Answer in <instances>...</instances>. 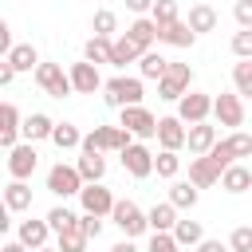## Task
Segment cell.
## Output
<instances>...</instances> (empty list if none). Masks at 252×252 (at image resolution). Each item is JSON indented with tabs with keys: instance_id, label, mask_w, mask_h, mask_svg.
Listing matches in <instances>:
<instances>
[{
	"instance_id": "39",
	"label": "cell",
	"mask_w": 252,
	"mask_h": 252,
	"mask_svg": "<svg viewBox=\"0 0 252 252\" xmlns=\"http://www.w3.org/2000/svg\"><path fill=\"white\" fill-rule=\"evenodd\" d=\"M150 20H154L158 28H169V24H177V20H181V8H177V0H158V4H154V12H150Z\"/></svg>"
},
{
	"instance_id": "17",
	"label": "cell",
	"mask_w": 252,
	"mask_h": 252,
	"mask_svg": "<svg viewBox=\"0 0 252 252\" xmlns=\"http://www.w3.org/2000/svg\"><path fill=\"white\" fill-rule=\"evenodd\" d=\"M220 177H224V169H220V165H217V161H213L209 154H205V158H193V161H189V181H193L197 189H209V185H217Z\"/></svg>"
},
{
	"instance_id": "40",
	"label": "cell",
	"mask_w": 252,
	"mask_h": 252,
	"mask_svg": "<svg viewBox=\"0 0 252 252\" xmlns=\"http://www.w3.org/2000/svg\"><path fill=\"white\" fill-rule=\"evenodd\" d=\"M91 32H94V35L114 39V32H118V16H114L110 8H98V12H94V20H91Z\"/></svg>"
},
{
	"instance_id": "23",
	"label": "cell",
	"mask_w": 252,
	"mask_h": 252,
	"mask_svg": "<svg viewBox=\"0 0 252 252\" xmlns=\"http://www.w3.org/2000/svg\"><path fill=\"white\" fill-rule=\"evenodd\" d=\"M158 43H169V47H193V43H197V32H193L185 20H177V24H169V28L158 32Z\"/></svg>"
},
{
	"instance_id": "10",
	"label": "cell",
	"mask_w": 252,
	"mask_h": 252,
	"mask_svg": "<svg viewBox=\"0 0 252 252\" xmlns=\"http://www.w3.org/2000/svg\"><path fill=\"white\" fill-rule=\"evenodd\" d=\"M213 118H217L220 126H228V130L244 126V98H240L236 91H220V94L213 98Z\"/></svg>"
},
{
	"instance_id": "50",
	"label": "cell",
	"mask_w": 252,
	"mask_h": 252,
	"mask_svg": "<svg viewBox=\"0 0 252 252\" xmlns=\"http://www.w3.org/2000/svg\"><path fill=\"white\" fill-rule=\"evenodd\" d=\"M110 252H138V244H134V240H118Z\"/></svg>"
},
{
	"instance_id": "9",
	"label": "cell",
	"mask_w": 252,
	"mask_h": 252,
	"mask_svg": "<svg viewBox=\"0 0 252 252\" xmlns=\"http://www.w3.org/2000/svg\"><path fill=\"white\" fill-rule=\"evenodd\" d=\"M79 205H83V213H87V217H110V213H114V205H118V197H114L102 181H94V185H83Z\"/></svg>"
},
{
	"instance_id": "41",
	"label": "cell",
	"mask_w": 252,
	"mask_h": 252,
	"mask_svg": "<svg viewBox=\"0 0 252 252\" xmlns=\"http://www.w3.org/2000/svg\"><path fill=\"white\" fill-rule=\"evenodd\" d=\"M228 248L232 252H252V224H236L232 236H228Z\"/></svg>"
},
{
	"instance_id": "49",
	"label": "cell",
	"mask_w": 252,
	"mask_h": 252,
	"mask_svg": "<svg viewBox=\"0 0 252 252\" xmlns=\"http://www.w3.org/2000/svg\"><path fill=\"white\" fill-rule=\"evenodd\" d=\"M0 252H32V248H28V244H20V240H4V248H0Z\"/></svg>"
},
{
	"instance_id": "16",
	"label": "cell",
	"mask_w": 252,
	"mask_h": 252,
	"mask_svg": "<svg viewBox=\"0 0 252 252\" xmlns=\"http://www.w3.org/2000/svg\"><path fill=\"white\" fill-rule=\"evenodd\" d=\"M20 130H24V118H20L16 102H4V106H0V146H4V150H16L20 138H24Z\"/></svg>"
},
{
	"instance_id": "4",
	"label": "cell",
	"mask_w": 252,
	"mask_h": 252,
	"mask_svg": "<svg viewBox=\"0 0 252 252\" xmlns=\"http://www.w3.org/2000/svg\"><path fill=\"white\" fill-rule=\"evenodd\" d=\"M189 91H193V67L169 59V71H165V79L158 83V98H165V102H181Z\"/></svg>"
},
{
	"instance_id": "18",
	"label": "cell",
	"mask_w": 252,
	"mask_h": 252,
	"mask_svg": "<svg viewBox=\"0 0 252 252\" xmlns=\"http://www.w3.org/2000/svg\"><path fill=\"white\" fill-rule=\"evenodd\" d=\"M47 236H51V224L47 220H20V228H16V240L28 244L32 252L47 248Z\"/></svg>"
},
{
	"instance_id": "22",
	"label": "cell",
	"mask_w": 252,
	"mask_h": 252,
	"mask_svg": "<svg viewBox=\"0 0 252 252\" xmlns=\"http://www.w3.org/2000/svg\"><path fill=\"white\" fill-rule=\"evenodd\" d=\"M185 24L197 32V35H205V32H217V8L213 4H189V16H185Z\"/></svg>"
},
{
	"instance_id": "30",
	"label": "cell",
	"mask_w": 252,
	"mask_h": 252,
	"mask_svg": "<svg viewBox=\"0 0 252 252\" xmlns=\"http://www.w3.org/2000/svg\"><path fill=\"white\" fill-rule=\"evenodd\" d=\"M110 51H114V39H106V35H91L87 43H83V59L87 63H110Z\"/></svg>"
},
{
	"instance_id": "14",
	"label": "cell",
	"mask_w": 252,
	"mask_h": 252,
	"mask_svg": "<svg viewBox=\"0 0 252 252\" xmlns=\"http://www.w3.org/2000/svg\"><path fill=\"white\" fill-rule=\"evenodd\" d=\"M185 142H189V126L177 114L158 118V146L161 150H185Z\"/></svg>"
},
{
	"instance_id": "34",
	"label": "cell",
	"mask_w": 252,
	"mask_h": 252,
	"mask_svg": "<svg viewBox=\"0 0 252 252\" xmlns=\"http://www.w3.org/2000/svg\"><path fill=\"white\" fill-rule=\"evenodd\" d=\"M173 240H177L181 248H197V244L205 240V224H201V220H177Z\"/></svg>"
},
{
	"instance_id": "7",
	"label": "cell",
	"mask_w": 252,
	"mask_h": 252,
	"mask_svg": "<svg viewBox=\"0 0 252 252\" xmlns=\"http://www.w3.org/2000/svg\"><path fill=\"white\" fill-rule=\"evenodd\" d=\"M110 220L118 224V232H122L126 240H134V236H142V232L150 228L146 209H138L134 201H118V205H114V213H110Z\"/></svg>"
},
{
	"instance_id": "13",
	"label": "cell",
	"mask_w": 252,
	"mask_h": 252,
	"mask_svg": "<svg viewBox=\"0 0 252 252\" xmlns=\"http://www.w3.org/2000/svg\"><path fill=\"white\" fill-rule=\"evenodd\" d=\"M122 169L134 177V181H146L154 173V150L146 142H134L130 150H122Z\"/></svg>"
},
{
	"instance_id": "5",
	"label": "cell",
	"mask_w": 252,
	"mask_h": 252,
	"mask_svg": "<svg viewBox=\"0 0 252 252\" xmlns=\"http://www.w3.org/2000/svg\"><path fill=\"white\" fill-rule=\"evenodd\" d=\"M83 173L75 169V165H63V161H55L51 169H47V193H55L59 201H67V197H79L83 193Z\"/></svg>"
},
{
	"instance_id": "24",
	"label": "cell",
	"mask_w": 252,
	"mask_h": 252,
	"mask_svg": "<svg viewBox=\"0 0 252 252\" xmlns=\"http://www.w3.org/2000/svg\"><path fill=\"white\" fill-rule=\"evenodd\" d=\"M4 209H8V213L32 209V185H28V181H8V185H4Z\"/></svg>"
},
{
	"instance_id": "12",
	"label": "cell",
	"mask_w": 252,
	"mask_h": 252,
	"mask_svg": "<svg viewBox=\"0 0 252 252\" xmlns=\"http://www.w3.org/2000/svg\"><path fill=\"white\" fill-rule=\"evenodd\" d=\"M35 169H39L35 142H20L16 150H8V173H12V181H28Z\"/></svg>"
},
{
	"instance_id": "45",
	"label": "cell",
	"mask_w": 252,
	"mask_h": 252,
	"mask_svg": "<svg viewBox=\"0 0 252 252\" xmlns=\"http://www.w3.org/2000/svg\"><path fill=\"white\" fill-rule=\"evenodd\" d=\"M79 224H83V232H87L91 240H94V236H102V217H87V213H83V217H79Z\"/></svg>"
},
{
	"instance_id": "1",
	"label": "cell",
	"mask_w": 252,
	"mask_h": 252,
	"mask_svg": "<svg viewBox=\"0 0 252 252\" xmlns=\"http://www.w3.org/2000/svg\"><path fill=\"white\" fill-rule=\"evenodd\" d=\"M106 94V106H114V110H126V106H142V98H146V79L142 75H114V79H106V87H102Z\"/></svg>"
},
{
	"instance_id": "35",
	"label": "cell",
	"mask_w": 252,
	"mask_h": 252,
	"mask_svg": "<svg viewBox=\"0 0 252 252\" xmlns=\"http://www.w3.org/2000/svg\"><path fill=\"white\" fill-rule=\"evenodd\" d=\"M154 173L165 177V181H173V177L181 173V158H177V150H158V154H154Z\"/></svg>"
},
{
	"instance_id": "29",
	"label": "cell",
	"mask_w": 252,
	"mask_h": 252,
	"mask_svg": "<svg viewBox=\"0 0 252 252\" xmlns=\"http://www.w3.org/2000/svg\"><path fill=\"white\" fill-rule=\"evenodd\" d=\"M75 169L83 173V181H87V185H94V181H102V177H106V158H102V154H79Z\"/></svg>"
},
{
	"instance_id": "25",
	"label": "cell",
	"mask_w": 252,
	"mask_h": 252,
	"mask_svg": "<svg viewBox=\"0 0 252 252\" xmlns=\"http://www.w3.org/2000/svg\"><path fill=\"white\" fill-rule=\"evenodd\" d=\"M220 189H224V193H248V189H252V169L240 165V161L228 165L224 177H220Z\"/></svg>"
},
{
	"instance_id": "32",
	"label": "cell",
	"mask_w": 252,
	"mask_h": 252,
	"mask_svg": "<svg viewBox=\"0 0 252 252\" xmlns=\"http://www.w3.org/2000/svg\"><path fill=\"white\" fill-rule=\"evenodd\" d=\"M165 71H169V59H165L161 51H146V55L138 59V75H142V79H158V83H161Z\"/></svg>"
},
{
	"instance_id": "37",
	"label": "cell",
	"mask_w": 252,
	"mask_h": 252,
	"mask_svg": "<svg viewBox=\"0 0 252 252\" xmlns=\"http://www.w3.org/2000/svg\"><path fill=\"white\" fill-rule=\"evenodd\" d=\"M43 220H47V224H51V232L59 236V232H67V228H75V224H79V213H75V209H67V205H55Z\"/></svg>"
},
{
	"instance_id": "33",
	"label": "cell",
	"mask_w": 252,
	"mask_h": 252,
	"mask_svg": "<svg viewBox=\"0 0 252 252\" xmlns=\"http://www.w3.org/2000/svg\"><path fill=\"white\" fill-rule=\"evenodd\" d=\"M201 201V189L193 185V181H173L169 185V205H177V209H193Z\"/></svg>"
},
{
	"instance_id": "28",
	"label": "cell",
	"mask_w": 252,
	"mask_h": 252,
	"mask_svg": "<svg viewBox=\"0 0 252 252\" xmlns=\"http://www.w3.org/2000/svg\"><path fill=\"white\" fill-rule=\"evenodd\" d=\"M51 146H55V150H83V134H79V126H75V122H55V130H51Z\"/></svg>"
},
{
	"instance_id": "46",
	"label": "cell",
	"mask_w": 252,
	"mask_h": 252,
	"mask_svg": "<svg viewBox=\"0 0 252 252\" xmlns=\"http://www.w3.org/2000/svg\"><path fill=\"white\" fill-rule=\"evenodd\" d=\"M154 4H158V0H126V8H130L134 16H150V12H154Z\"/></svg>"
},
{
	"instance_id": "48",
	"label": "cell",
	"mask_w": 252,
	"mask_h": 252,
	"mask_svg": "<svg viewBox=\"0 0 252 252\" xmlns=\"http://www.w3.org/2000/svg\"><path fill=\"white\" fill-rule=\"evenodd\" d=\"M197 252H232V248H228V244H220V240H209V236H205V240L197 244Z\"/></svg>"
},
{
	"instance_id": "51",
	"label": "cell",
	"mask_w": 252,
	"mask_h": 252,
	"mask_svg": "<svg viewBox=\"0 0 252 252\" xmlns=\"http://www.w3.org/2000/svg\"><path fill=\"white\" fill-rule=\"evenodd\" d=\"M39 252H59V248H39Z\"/></svg>"
},
{
	"instance_id": "8",
	"label": "cell",
	"mask_w": 252,
	"mask_h": 252,
	"mask_svg": "<svg viewBox=\"0 0 252 252\" xmlns=\"http://www.w3.org/2000/svg\"><path fill=\"white\" fill-rule=\"evenodd\" d=\"M118 126H126L138 142L158 138V118L150 114V106H126V110H118Z\"/></svg>"
},
{
	"instance_id": "15",
	"label": "cell",
	"mask_w": 252,
	"mask_h": 252,
	"mask_svg": "<svg viewBox=\"0 0 252 252\" xmlns=\"http://www.w3.org/2000/svg\"><path fill=\"white\" fill-rule=\"evenodd\" d=\"M67 71H71V87H75V94H94V91H102V87H106V83H102V75H98V67H94V63H87V59L71 63Z\"/></svg>"
},
{
	"instance_id": "44",
	"label": "cell",
	"mask_w": 252,
	"mask_h": 252,
	"mask_svg": "<svg viewBox=\"0 0 252 252\" xmlns=\"http://www.w3.org/2000/svg\"><path fill=\"white\" fill-rule=\"evenodd\" d=\"M232 16H236L240 28H252V0H236L232 4Z\"/></svg>"
},
{
	"instance_id": "36",
	"label": "cell",
	"mask_w": 252,
	"mask_h": 252,
	"mask_svg": "<svg viewBox=\"0 0 252 252\" xmlns=\"http://www.w3.org/2000/svg\"><path fill=\"white\" fill-rule=\"evenodd\" d=\"M87 244H91V236L83 232V224H75V228H67V232L55 236V248L59 252H87Z\"/></svg>"
},
{
	"instance_id": "2",
	"label": "cell",
	"mask_w": 252,
	"mask_h": 252,
	"mask_svg": "<svg viewBox=\"0 0 252 252\" xmlns=\"http://www.w3.org/2000/svg\"><path fill=\"white\" fill-rule=\"evenodd\" d=\"M138 138L126 126H94L91 134H83V154H122Z\"/></svg>"
},
{
	"instance_id": "47",
	"label": "cell",
	"mask_w": 252,
	"mask_h": 252,
	"mask_svg": "<svg viewBox=\"0 0 252 252\" xmlns=\"http://www.w3.org/2000/svg\"><path fill=\"white\" fill-rule=\"evenodd\" d=\"M16 75H20V71L4 59V63H0V87H12V83H16Z\"/></svg>"
},
{
	"instance_id": "31",
	"label": "cell",
	"mask_w": 252,
	"mask_h": 252,
	"mask_svg": "<svg viewBox=\"0 0 252 252\" xmlns=\"http://www.w3.org/2000/svg\"><path fill=\"white\" fill-rule=\"evenodd\" d=\"M4 59H8V63H12L16 71H35V67L43 63V59H39V51H35L32 43H16V47H12V51H8Z\"/></svg>"
},
{
	"instance_id": "38",
	"label": "cell",
	"mask_w": 252,
	"mask_h": 252,
	"mask_svg": "<svg viewBox=\"0 0 252 252\" xmlns=\"http://www.w3.org/2000/svg\"><path fill=\"white\" fill-rule=\"evenodd\" d=\"M232 91H236L240 98H252V59L232 63Z\"/></svg>"
},
{
	"instance_id": "42",
	"label": "cell",
	"mask_w": 252,
	"mask_h": 252,
	"mask_svg": "<svg viewBox=\"0 0 252 252\" xmlns=\"http://www.w3.org/2000/svg\"><path fill=\"white\" fill-rule=\"evenodd\" d=\"M232 55L236 59H252V28H240L232 35Z\"/></svg>"
},
{
	"instance_id": "21",
	"label": "cell",
	"mask_w": 252,
	"mask_h": 252,
	"mask_svg": "<svg viewBox=\"0 0 252 252\" xmlns=\"http://www.w3.org/2000/svg\"><path fill=\"white\" fill-rule=\"evenodd\" d=\"M146 217H150V232H173L177 228V205H169V201H158L154 209H146Z\"/></svg>"
},
{
	"instance_id": "27",
	"label": "cell",
	"mask_w": 252,
	"mask_h": 252,
	"mask_svg": "<svg viewBox=\"0 0 252 252\" xmlns=\"http://www.w3.org/2000/svg\"><path fill=\"white\" fill-rule=\"evenodd\" d=\"M51 130H55V122H51L47 114H28L20 134H24V142H43V138L51 142Z\"/></svg>"
},
{
	"instance_id": "6",
	"label": "cell",
	"mask_w": 252,
	"mask_h": 252,
	"mask_svg": "<svg viewBox=\"0 0 252 252\" xmlns=\"http://www.w3.org/2000/svg\"><path fill=\"white\" fill-rule=\"evenodd\" d=\"M35 83H39V91L51 94V98H67V94H75V87H71V71H63L59 63H39V67H35Z\"/></svg>"
},
{
	"instance_id": "11",
	"label": "cell",
	"mask_w": 252,
	"mask_h": 252,
	"mask_svg": "<svg viewBox=\"0 0 252 252\" xmlns=\"http://www.w3.org/2000/svg\"><path fill=\"white\" fill-rule=\"evenodd\" d=\"M209 114H213V94H205V91H189V94L177 102V118H181L185 126L209 122Z\"/></svg>"
},
{
	"instance_id": "20",
	"label": "cell",
	"mask_w": 252,
	"mask_h": 252,
	"mask_svg": "<svg viewBox=\"0 0 252 252\" xmlns=\"http://www.w3.org/2000/svg\"><path fill=\"white\" fill-rule=\"evenodd\" d=\"M217 142H220V138H217V126H209V122L189 126V142H185V146H189V154H193V158H205Z\"/></svg>"
},
{
	"instance_id": "26",
	"label": "cell",
	"mask_w": 252,
	"mask_h": 252,
	"mask_svg": "<svg viewBox=\"0 0 252 252\" xmlns=\"http://www.w3.org/2000/svg\"><path fill=\"white\" fill-rule=\"evenodd\" d=\"M142 55H146V51H142V47H138L130 35H118V39H114V51H110V67H126V63H138Z\"/></svg>"
},
{
	"instance_id": "19",
	"label": "cell",
	"mask_w": 252,
	"mask_h": 252,
	"mask_svg": "<svg viewBox=\"0 0 252 252\" xmlns=\"http://www.w3.org/2000/svg\"><path fill=\"white\" fill-rule=\"evenodd\" d=\"M158 32H161V28H158L150 16H134V24H130L122 35H130V39H134L142 51H154V43H158Z\"/></svg>"
},
{
	"instance_id": "3",
	"label": "cell",
	"mask_w": 252,
	"mask_h": 252,
	"mask_svg": "<svg viewBox=\"0 0 252 252\" xmlns=\"http://www.w3.org/2000/svg\"><path fill=\"white\" fill-rule=\"evenodd\" d=\"M209 158H213L220 169L236 165L240 158H252V134H244V130H232L228 138H220V142L209 150Z\"/></svg>"
},
{
	"instance_id": "43",
	"label": "cell",
	"mask_w": 252,
	"mask_h": 252,
	"mask_svg": "<svg viewBox=\"0 0 252 252\" xmlns=\"http://www.w3.org/2000/svg\"><path fill=\"white\" fill-rule=\"evenodd\" d=\"M146 252H181V244L173 240V232H154L150 244H146Z\"/></svg>"
}]
</instances>
